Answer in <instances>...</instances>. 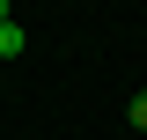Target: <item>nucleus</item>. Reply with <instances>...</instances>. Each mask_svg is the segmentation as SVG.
<instances>
[{
	"mask_svg": "<svg viewBox=\"0 0 147 140\" xmlns=\"http://www.w3.org/2000/svg\"><path fill=\"white\" fill-rule=\"evenodd\" d=\"M125 118H132V125L147 133V96H132V103H125Z\"/></svg>",
	"mask_w": 147,
	"mask_h": 140,
	"instance_id": "obj_2",
	"label": "nucleus"
},
{
	"mask_svg": "<svg viewBox=\"0 0 147 140\" xmlns=\"http://www.w3.org/2000/svg\"><path fill=\"white\" fill-rule=\"evenodd\" d=\"M22 44H30V37H22V22H0V59H22Z\"/></svg>",
	"mask_w": 147,
	"mask_h": 140,
	"instance_id": "obj_1",
	"label": "nucleus"
},
{
	"mask_svg": "<svg viewBox=\"0 0 147 140\" xmlns=\"http://www.w3.org/2000/svg\"><path fill=\"white\" fill-rule=\"evenodd\" d=\"M0 22H15V15H7V0H0Z\"/></svg>",
	"mask_w": 147,
	"mask_h": 140,
	"instance_id": "obj_3",
	"label": "nucleus"
}]
</instances>
